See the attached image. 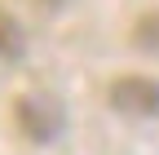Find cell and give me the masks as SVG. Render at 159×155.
<instances>
[{
  "label": "cell",
  "mask_w": 159,
  "mask_h": 155,
  "mask_svg": "<svg viewBox=\"0 0 159 155\" xmlns=\"http://www.w3.org/2000/svg\"><path fill=\"white\" fill-rule=\"evenodd\" d=\"M133 45L137 49H159V13H146L142 22L133 27Z\"/></svg>",
  "instance_id": "cell-4"
},
{
  "label": "cell",
  "mask_w": 159,
  "mask_h": 155,
  "mask_svg": "<svg viewBox=\"0 0 159 155\" xmlns=\"http://www.w3.org/2000/svg\"><path fill=\"white\" fill-rule=\"evenodd\" d=\"M111 106L119 115H137V120L159 115V80H146V75H119V80L111 84Z\"/></svg>",
  "instance_id": "cell-2"
},
{
  "label": "cell",
  "mask_w": 159,
  "mask_h": 155,
  "mask_svg": "<svg viewBox=\"0 0 159 155\" xmlns=\"http://www.w3.org/2000/svg\"><path fill=\"white\" fill-rule=\"evenodd\" d=\"M22 53H27V35H22V27H18V18L0 13V58L18 62Z\"/></svg>",
  "instance_id": "cell-3"
},
{
  "label": "cell",
  "mask_w": 159,
  "mask_h": 155,
  "mask_svg": "<svg viewBox=\"0 0 159 155\" xmlns=\"http://www.w3.org/2000/svg\"><path fill=\"white\" fill-rule=\"evenodd\" d=\"M13 111H18V129L31 142H57L66 129V111L53 93H22L13 102Z\"/></svg>",
  "instance_id": "cell-1"
}]
</instances>
